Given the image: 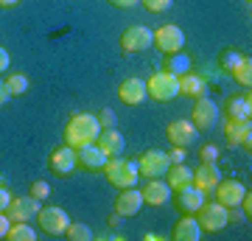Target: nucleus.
I'll list each match as a JSON object with an SVG mask.
<instances>
[{"label":"nucleus","mask_w":252,"mask_h":241,"mask_svg":"<svg viewBox=\"0 0 252 241\" xmlns=\"http://www.w3.org/2000/svg\"><path fill=\"white\" fill-rule=\"evenodd\" d=\"M230 73H233V79L238 81L241 87H247V90L252 87V62H250V59H244V56H241V62L235 65Z\"/></svg>","instance_id":"28"},{"label":"nucleus","mask_w":252,"mask_h":241,"mask_svg":"<svg viewBox=\"0 0 252 241\" xmlns=\"http://www.w3.org/2000/svg\"><path fill=\"white\" fill-rule=\"evenodd\" d=\"M250 112H252L250 93L247 96H233L227 101V118H250Z\"/></svg>","instance_id":"26"},{"label":"nucleus","mask_w":252,"mask_h":241,"mask_svg":"<svg viewBox=\"0 0 252 241\" xmlns=\"http://www.w3.org/2000/svg\"><path fill=\"white\" fill-rule=\"evenodd\" d=\"M168 160H171V163H182V160H185V149H182V146H174V152L168 154Z\"/></svg>","instance_id":"40"},{"label":"nucleus","mask_w":252,"mask_h":241,"mask_svg":"<svg viewBox=\"0 0 252 241\" xmlns=\"http://www.w3.org/2000/svg\"><path fill=\"white\" fill-rule=\"evenodd\" d=\"M48 166H51V171L54 174H59V177H67V174H73V171L79 169V157H76V149L73 146H59V149H54L51 152V157H48Z\"/></svg>","instance_id":"10"},{"label":"nucleus","mask_w":252,"mask_h":241,"mask_svg":"<svg viewBox=\"0 0 252 241\" xmlns=\"http://www.w3.org/2000/svg\"><path fill=\"white\" fill-rule=\"evenodd\" d=\"M216 191V199L221 202L224 207H238V202L244 199V194H247V188L238 182V179H219V185L213 188Z\"/></svg>","instance_id":"16"},{"label":"nucleus","mask_w":252,"mask_h":241,"mask_svg":"<svg viewBox=\"0 0 252 241\" xmlns=\"http://www.w3.org/2000/svg\"><path fill=\"white\" fill-rule=\"evenodd\" d=\"M6 87H9L11 96H23L28 90V76H23V73H11L9 79H6Z\"/></svg>","instance_id":"30"},{"label":"nucleus","mask_w":252,"mask_h":241,"mask_svg":"<svg viewBox=\"0 0 252 241\" xmlns=\"http://www.w3.org/2000/svg\"><path fill=\"white\" fill-rule=\"evenodd\" d=\"M154 45V31L146 26H132L126 28L124 36H121V48L126 54H140V51H149Z\"/></svg>","instance_id":"6"},{"label":"nucleus","mask_w":252,"mask_h":241,"mask_svg":"<svg viewBox=\"0 0 252 241\" xmlns=\"http://www.w3.org/2000/svg\"><path fill=\"white\" fill-rule=\"evenodd\" d=\"M154 45L160 48L162 54H174V51H182L185 48V31L180 26H171L165 23L154 31Z\"/></svg>","instance_id":"7"},{"label":"nucleus","mask_w":252,"mask_h":241,"mask_svg":"<svg viewBox=\"0 0 252 241\" xmlns=\"http://www.w3.org/2000/svg\"><path fill=\"white\" fill-rule=\"evenodd\" d=\"M6 239L9 241H36V230L28 222H11Z\"/></svg>","instance_id":"27"},{"label":"nucleus","mask_w":252,"mask_h":241,"mask_svg":"<svg viewBox=\"0 0 252 241\" xmlns=\"http://www.w3.org/2000/svg\"><path fill=\"white\" fill-rule=\"evenodd\" d=\"M224 140L227 146H238V149H252V121L250 118H227L224 124Z\"/></svg>","instance_id":"5"},{"label":"nucleus","mask_w":252,"mask_h":241,"mask_svg":"<svg viewBox=\"0 0 252 241\" xmlns=\"http://www.w3.org/2000/svg\"><path fill=\"white\" fill-rule=\"evenodd\" d=\"M168 166H171V160H168V154L160 152V149H149V152L140 154V160H137V171L149 179L162 177V174L168 171Z\"/></svg>","instance_id":"9"},{"label":"nucleus","mask_w":252,"mask_h":241,"mask_svg":"<svg viewBox=\"0 0 252 241\" xmlns=\"http://www.w3.org/2000/svg\"><path fill=\"white\" fill-rule=\"evenodd\" d=\"M9 227H11V219L3 210H0V239H6V233H9Z\"/></svg>","instance_id":"38"},{"label":"nucleus","mask_w":252,"mask_h":241,"mask_svg":"<svg viewBox=\"0 0 252 241\" xmlns=\"http://www.w3.org/2000/svg\"><path fill=\"white\" fill-rule=\"evenodd\" d=\"M9 70V54H6V48H0V73Z\"/></svg>","instance_id":"42"},{"label":"nucleus","mask_w":252,"mask_h":241,"mask_svg":"<svg viewBox=\"0 0 252 241\" xmlns=\"http://www.w3.org/2000/svg\"><path fill=\"white\" fill-rule=\"evenodd\" d=\"M205 202V191H199L196 185H185L177 191V207L182 213H196Z\"/></svg>","instance_id":"21"},{"label":"nucleus","mask_w":252,"mask_h":241,"mask_svg":"<svg viewBox=\"0 0 252 241\" xmlns=\"http://www.w3.org/2000/svg\"><path fill=\"white\" fill-rule=\"evenodd\" d=\"M95 146H98L107 157H118V154H124L126 140H124V135L118 132V129H101L98 138H95Z\"/></svg>","instance_id":"20"},{"label":"nucleus","mask_w":252,"mask_h":241,"mask_svg":"<svg viewBox=\"0 0 252 241\" xmlns=\"http://www.w3.org/2000/svg\"><path fill=\"white\" fill-rule=\"evenodd\" d=\"M219 160V146L216 143H205L199 149V163H216Z\"/></svg>","instance_id":"32"},{"label":"nucleus","mask_w":252,"mask_h":241,"mask_svg":"<svg viewBox=\"0 0 252 241\" xmlns=\"http://www.w3.org/2000/svg\"><path fill=\"white\" fill-rule=\"evenodd\" d=\"M101 132V124H98V115L93 112H76L70 115L67 126H64V143L79 149V146H87V143H95Z\"/></svg>","instance_id":"1"},{"label":"nucleus","mask_w":252,"mask_h":241,"mask_svg":"<svg viewBox=\"0 0 252 241\" xmlns=\"http://www.w3.org/2000/svg\"><path fill=\"white\" fill-rule=\"evenodd\" d=\"M196 222H199V227L205 233H216V230H221V227H227V207L221 205V202H202V207L196 210Z\"/></svg>","instance_id":"4"},{"label":"nucleus","mask_w":252,"mask_h":241,"mask_svg":"<svg viewBox=\"0 0 252 241\" xmlns=\"http://www.w3.org/2000/svg\"><path fill=\"white\" fill-rule=\"evenodd\" d=\"M9 99H11V93H9V87H6V81H0V107L9 104Z\"/></svg>","instance_id":"41"},{"label":"nucleus","mask_w":252,"mask_h":241,"mask_svg":"<svg viewBox=\"0 0 252 241\" xmlns=\"http://www.w3.org/2000/svg\"><path fill=\"white\" fill-rule=\"evenodd\" d=\"M162 68L168 73H174V76H182V73L190 70V56L185 54V51H174V54H165V62H162Z\"/></svg>","instance_id":"25"},{"label":"nucleus","mask_w":252,"mask_h":241,"mask_svg":"<svg viewBox=\"0 0 252 241\" xmlns=\"http://www.w3.org/2000/svg\"><path fill=\"white\" fill-rule=\"evenodd\" d=\"M36 222H39V227H42L48 236H64V230H67L70 219H67V213H64L62 207L51 205V207H39Z\"/></svg>","instance_id":"8"},{"label":"nucleus","mask_w":252,"mask_h":241,"mask_svg":"<svg viewBox=\"0 0 252 241\" xmlns=\"http://www.w3.org/2000/svg\"><path fill=\"white\" fill-rule=\"evenodd\" d=\"M171 239L174 241H199L202 239V227H199V222L193 219V213H185L180 222L174 224Z\"/></svg>","instance_id":"22"},{"label":"nucleus","mask_w":252,"mask_h":241,"mask_svg":"<svg viewBox=\"0 0 252 241\" xmlns=\"http://www.w3.org/2000/svg\"><path fill=\"white\" fill-rule=\"evenodd\" d=\"M118 99L129 104V107H137V104H143L149 99V90H146V81L132 76V79L121 81V87H118Z\"/></svg>","instance_id":"14"},{"label":"nucleus","mask_w":252,"mask_h":241,"mask_svg":"<svg viewBox=\"0 0 252 241\" xmlns=\"http://www.w3.org/2000/svg\"><path fill=\"white\" fill-rule=\"evenodd\" d=\"M137 3H140V0H109V6H115V9H132Z\"/></svg>","instance_id":"39"},{"label":"nucleus","mask_w":252,"mask_h":241,"mask_svg":"<svg viewBox=\"0 0 252 241\" xmlns=\"http://www.w3.org/2000/svg\"><path fill=\"white\" fill-rule=\"evenodd\" d=\"M238 207L244 210V216H247V222H250V219H252V194H250V191L244 194V199L238 202Z\"/></svg>","instance_id":"36"},{"label":"nucleus","mask_w":252,"mask_h":241,"mask_svg":"<svg viewBox=\"0 0 252 241\" xmlns=\"http://www.w3.org/2000/svg\"><path fill=\"white\" fill-rule=\"evenodd\" d=\"M140 3H143L146 9L152 11V14H160V11H168V9H171L174 0H140Z\"/></svg>","instance_id":"34"},{"label":"nucleus","mask_w":252,"mask_h":241,"mask_svg":"<svg viewBox=\"0 0 252 241\" xmlns=\"http://www.w3.org/2000/svg\"><path fill=\"white\" fill-rule=\"evenodd\" d=\"M146 90L154 101H171L180 96V76H174L168 70H157L146 81Z\"/></svg>","instance_id":"3"},{"label":"nucleus","mask_w":252,"mask_h":241,"mask_svg":"<svg viewBox=\"0 0 252 241\" xmlns=\"http://www.w3.org/2000/svg\"><path fill=\"white\" fill-rule=\"evenodd\" d=\"M140 207H143V194H140L135 185L121 188V194H118V199H115V213L118 216H137Z\"/></svg>","instance_id":"17"},{"label":"nucleus","mask_w":252,"mask_h":241,"mask_svg":"<svg viewBox=\"0 0 252 241\" xmlns=\"http://www.w3.org/2000/svg\"><path fill=\"white\" fill-rule=\"evenodd\" d=\"M36 213H39V199H34L28 194L26 199H14L11 197L9 207H6V216L11 222H34Z\"/></svg>","instance_id":"13"},{"label":"nucleus","mask_w":252,"mask_h":241,"mask_svg":"<svg viewBox=\"0 0 252 241\" xmlns=\"http://www.w3.org/2000/svg\"><path fill=\"white\" fill-rule=\"evenodd\" d=\"M11 202V194H9V185H0V210L6 213V207Z\"/></svg>","instance_id":"37"},{"label":"nucleus","mask_w":252,"mask_h":241,"mask_svg":"<svg viewBox=\"0 0 252 241\" xmlns=\"http://www.w3.org/2000/svg\"><path fill=\"white\" fill-rule=\"evenodd\" d=\"M76 157H79V166H81V169H87V171H101L104 166H107V160H109L95 143L79 146V149H76Z\"/></svg>","instance_id":"18"},{"label":"nucleus","mask_w":252,"mask_h":241,"mask_svg":"<svg viewBox=\"0 0 252 241\" xmlns=\"http://www.w3.org/2000/svg\"><path fill=\"white\" fill-rule=\"evenodd\" d=\"M31 197L39 199V202H42V199H48V197H51V185H48L45 179H36V182H31Z\"/></svg>","instance_id":"33"},{"label":"nucleus","mask_w":252,"mask_h":241,"mask_svg":"<svg viewBox=\"0 0 252 241\" xmlns=\"http://www.w3.org/2000/svg\"><path fill=\"white\" fill-rule=\"evenodd\" d=\"M219 179H221V169H219V163H199V169L193 171V185L199 191H213L219 185Z\"/></svg>","instance_id":"19"},{"label":"nucleus","mask_w":252,"mask_h":241,"mask_svg":"<svg viewBox=\"0 0 252 241\" xmlns=\"http://www.w3.org/2000/svg\"><path fill=\"white\" fill-rule=\"evenodd\" d=\"M98 124H101V129H115V124H118V115H115V109H101V115H98Z\"/></svg>","instance_id":"35"},{"label":"nucleus","mask_w":252,"mask_h":241,"mask_svg":"<svg viewBox=\"0 0 252 241\" xmlns=\"http://www.w3.org/2000/svg\"><path fill=\"white\" fill-rule=\"evenodd\" d=\"M247 3H250V0H247Z\"/></svg>","instance_id":"45"},{"label":"nucleus","mask_w":252,"mask_h":241,"mask_svg":"<svg viewBox=\"0 0 252 241\" xmlns=\"http://www.w3.org/2000/svg\"><path fill=\"white\" fill-rule=\"evenodd\" d=\"M104 174H107V179L112 182L115 188H132L137 182V177H140V171H137V163L135 160H126V157H109L107 166H104Z\"/></svg>","instance_id":"2"},{"label":"nucleus","mask_w":252,"mask_h":241,"mask_svg":"<svg viewBox=\"0 0 252 241\" xmlns=\"http://www.w3.org/2000/svg\"><path fill=\"white\" fill-rule=\"evenodd\" d=\"M64 236H67L70 241H90L93 239V230H90V224L70 222V224H67V230H64Z\"/></svg>","instance_id":"29"},{"label":"nucleus","mask_w":252,"mask_h":241,"mask_svg":"<svg viewBox=\"0 0 252 241\" xmlns=\"http://www.w3.org/2000/svg\"><path fill=\"white\" fill-rule=\"evenodd\" d=\"M238 62H241V54L238 51H221V56H219V70L230 73Z\"/></svg>","instance_id":"31"},{"label":"nucleus","mask_w":252,"mask_h":241,"mask_svg":"<svg viewBox=\"0 0 252 241\" xmlns=\"http://www.w3.org/2000/svg\"><path fill=\"white\" fill-rule=\"evenodd\" d=\"M20 0H0V6H3V9H11V6H17Z\"/></svg>","instance_id":"43"},{"label":"nucleus","mask_w":252,"mask_h":241,"mask_svg":"<svg viewBox=\"0 0 252 241\" xmlns=\"http://www.w3.org/2000/svg\"><path fill=\"white\" fill-rule=\"evenodd\" d=\"M196 129H213L219 124V104L213 99H207V96H199L196 104H193V118H190Z\"/></svg>","instance_id":"11"},{"label":"nucleus","mask_w":252,"mask_h":241,"mask_svg":"<svg viewBox=\"0 0 252 241\" xmlns=\"http://www.w3.org/2000/svg\"><path fill=\"white\" fill-rule=\"evenodd\" d=\"M205 90H207V84H205L202 76H196V73H190V70L180 76V93H182V96L199 99V96H205Z\"/></svg>","instance_id":"24"},{"label":"nucleus","mask_w":252,"mask_h":241,"mask_svg":"<svg viewBox=\"0 0 252 241\" xmlns=\"http://www.w3.org/2000/svg\"><path fill=\"white\" fill-rule=\"evenodd\" d=\"M0 185H9V182H6V177H0Z\"/></svg>","instance_id":"44"},{"label":"nucleus","mask_w":252,"mask_h":241,"mask_svg":"<svg viewBox=\"0 0 252 241\" xmlns=\"http://www.w3.org/2000/svg\"><path fill=\"white\" fill-rule=\"evenodd\" d=\"M162 177H165V182L171 185V191H180V188H185V185H193V171H190L185 163H171Z\"/></svg>","instance_id":"23"},{"label":"nucleus","mask_w":252,"mask_h":241,"mask_svg":"<svg viewBox=\"0 0 252 241\" xmlns=\"http://www.w3.org/2000/svg\"><path fill=\"white\" fill-rule=\"evenodd\" d=\"M165 135H168V140H171L174 146L188 149L190 143H196L199 129H196V124H193V121H185V118H180V121H171V124H168Z\"/></svg>","instance_id":"12"},{"label":"nucleus","mask_w":252,"mask_h":241,"mask_svg":"<svg viewBox=\"0 0 252 241\" xmlns=\"http://www.w3.org/2000/svg\"><path fill=\"white\" fill-rule=\"evenodd\" d=\"M140 194H143V205H152V207H160V205H165V202H171V185L160 177L149 179Z\"/></svg>","instance_id":"15"}]
</instances>
